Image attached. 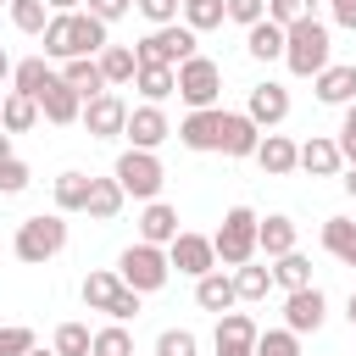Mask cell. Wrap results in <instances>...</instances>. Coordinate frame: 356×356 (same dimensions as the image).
I'll return each instance as SVG.
<instances>
[{"label":"cell","mask_w":356,"mask_h":356,"mask_svg":"<svg viewBox=\"0 0 356 356\" xmlns=\"http://www.w3.org/2000/svg\"><path fill=\"white\" fill-rule=\"evenodd\" d=\"M50 61H72V56H100L111 44V22H100L95 11H56L50 28L39 33Z\"/></svg>","instance_id":"1"},{"label":"cell","mask_w":356,"mask_h":356,"mask_svg":"<svg viewBox=\"0 0 356 356\" xmlns=\"http://www.w3.org/2000/svg\"><path fill=\"white\" fill-rule=\"evenodd\" d=\"M11 250L22 267H44L67 250V211H39V217H22L17 234H11Z\"/></svg>","instance_id":"2"},{"label":"cell","mask_w":356,"mask_h":356,"mask_svg":"<svg viewBox=\"0 0 356 356\" xmlns=\"http://www.w3.org/2000/svg\"><path fill=\"white\" fill-rule=\"evenodd\" d=\"M328 61H334V33H328V22H317V17L289 22V39H284V67H289L295 78H317Z\"/></svg>","instance_id":"3"},{"label":"cell","mask_w":356,"mask_h":356,"mask_svg":"<svg viewBox=\"0 0 356 356\" xmlns=\"http://www.w3.org/2000/svg\"><path fill=\"white\" fill-rule=\"evenodd\" d=\"M256 228H261V217H256L250 206H228V211H222V222H217L211 245H217V261H222L228 273L261 256V250H256Z\"/></svg>","instance_id":"4"},{"label":"cell","mask_w":356,"mask_h":356,"mask_svg":"<svg viewBox=\"0 0 356 356\" xmlns=\"http://www.w3.org/2000/svg\"><path fill=\"white\" fill-rule=\"evenodd\" d=\"M134 56H139V67H178V61L200 56V33L189 22H161L134 44Z\"/></svg>","instance_id":"5"},{"label":"cell","mask_w":356,"mask_h":356,"mask_svg":"<svg viewBox=\"0 0 356 356\" xmlns=\"http://www.w3.org/2000/svg\"><path fill=\"white\" fill-rule=\"evenodd\" d=\"M117 273H122V284H128V289H139V295H156V289H167V278H172L167 245L134 239V245H128V250L117 256Z\"/></svg>","instance_id":"6"},{"label":"cell","mask_w":356,"mask_h":356,"mask_svg":"<svg viewBox=\"0 0 356 356\" xmlns=\"http://www.w3.org/2000/svg\"><path fill=\"white\" fill-rule=\"evenodd\" d=\"M111 178L122 184V195H128V200H161L167 167H161V156H156V150H134V145H128V150L117 156Z\"/></svg>","instance_id":"7"},{"label":"cell","mask_w":356,"mask_h":356,"mask_svg":"<svg viewBox=\"0 0 356 356\" xmlns=\"http://www.w3.org/2000/svg\"><path fill=\"white\" fill-rule=\"evenodd\" d=\"M178 100H184L189 111L217 106V100H222V67H217L211 56H189V61H178Z\"/></svg>","instance_id":"8"},{"label":"cell","mask_w":356,"mask_h":356,"mask_svg":"<svg viewBox=\"0 0 356 356\" xmlns=\"http://www.w3.org/2000/svg\"><path fill=\"white\" fill-rule=\"evenodd\" d=\"M122 139H128L134 150H161V145L172 139V122H167V111H161L156 100H139V106H128V128H122Z\"/></svg>","instance_id":"9"},{"label":"cell","mask_w":356,"mask_h":356,"mask_svg":"<svg viewBox=\"0 0 356 356\" xmlns=\"http://www.w3.org/2000/svg\"><path fill=\"white\" fill-rule=\"evenodd\" d=\"M222 122H228V111L222 106H200V111H184V122L172 128L178 134V145L184 150H222Z\"/></svg>","instance_id":"10"},{"label":"cell","mask_w":356,"mask_h":356,"mask_svg":"<svg viewBox=\"0 0 356 356\" xmlns=\"http://www.w3.org/2000/svg\"><path fill=\"white\" fill-rule=\"evenodd\" d=\"M167 261H172V273H184V278H206L211 267H222V261H217L211 234H189V228L167 245Z\"/></svg>","instance_id":"11"},{"label":"cell","mask_w":356,"mask_h":356,"mask_svg":"<svg viewBox=\"0 0 356 356\" xmlns=\"http://www.w3.org/2000/svg\"><path fill=\"white\" fill-rule=\"evenodd\" d=\"M256 339H261V328L250 312H222L211 328V356H256Z\"/></svg>","instance_id":"12"},{"label":"cell","mask_w":356,"mask_h":356,"mask_svg":"<svg viewBox=\"0 0 356 356\" xmlns=\"http://www.w3.org/2000/svg\"><path fill=\"white\" fill-rule=\"evenodd\" d=\"M78 122L89 128V139H122V128H128V100H122L117 89H106V95L83 100V117H78Z\"/></svg>","instance_id":"13"},{"label":"cell","mask_w":356,"mask_h":356,"mask_svg":"<svg viewBox=\"0 0 356 356\" xmlns=\"http://www.w3.org/2000/svg\"><path fill=\"white\" fill-rule=\"evenodd\" d=\"M328 323V295L317 289V284H306V289H289L284 295V328H295L300 339L306 334H317Z\"/></svg>","instance_id":"14"},{"label":"cell","mask_w":356,"mask_h":356,"mask_svg":"<svg viewBox=\"0 0 356 356\" xmlns=\"http://www.w3.org/2000/svg\"><path fill=\"white\" fill-rule=\"evenodd\" d=\"M245 111H250V122L267 134V128H278V122L289 117V89H284L278 78H267V83H256V89H250Z\"/></svg>","instance_id":"15"},{"label":"cell","mask_w":356,"mask_h":356,"mask_svg":"<svg viewBox=\"0 0 356 356\" xmlns=\"http://www.w3.org/2000/svg\"><path fill=\"white\" fill-rule=\"evenodd\" d=\"M250 161H256V167H261V172H267V178H289V172H295V167H300V145H295V139H289V134H273V128H267V134H261V145H256V156H250Z\"/></svg>","instance_id":"16"},{"label":"cell","mask_w":356,"mask_h":356,"mask_svg":"<svg viewBox=\"0 0 356 356\" xmlns=\"http://www.w3.org/2000/svg\"><path fill=\"white\" fill-rule=\"evenodd\" d=\"M39 111H44V122H56V128H67V122H78L83 117V95L56 72L50 83H44V95H39Z\"/></svg>","instance_id":"17"},{"label":"cell","mask_w":356,"mask_h":356,"mask_svg":"<svg viewBox=\"0 0 356 356\" xmlns=\"http://www.w3.org/2000/svg\"><path fill=\"white\" fill-rule=\"evenodd\" d=\"M195 306H200V312H217V317H222V312H234V306H239L234 273H228V267H211L206 278H195Z\"/></svg>","instance_id":"18"},{"label":"cell","mask_w":356,"mask_h":356,"mask_svg":"<svg viewBox=\"0 0 356 356\" xmlns=\"http://www.w3.org/2000/svg\"><path fill=\"white\" fill-rule=\"evenodd\" d=\"M312 89H317L323 106H350V100H356V61H328V67L312 78Z\"/></svg>","instance_id":"19"},{"label":"cell","mask_w":356,"mask_h":356,"mask_svg":"<svg viewBox=\"0 0 356 356\" xmlns=\"http://www.w3.org/2000/svg\"><path fill=\"white\" fill-rule=\"evenodd\" d=\"M300 172H312V178H334V172H345L339 139H328V134H312V139H300Z\"/></svg>","instance_id":"20"},{"label":"cell","mask_w":356,"mask_h":356,"mask_svg":"<svg viewBox=\"0 0 356 356\" xmlns=\"http://www.w3.org/2000/svg\"><path fill=\"white\" fill-rule=\"evenodd\" d=\"M284 39H289V28L273 22V17H261V22L245 28V56L250 61H284Z\"/></svg>","instance_id":"21"},{"label":"cell","mask_w":356,"mask_h":356,"mask_svg":"<svg viewBox=\"0 0 356 356\" xmlns=\"http://www.w3.org/2000/svg\"><path fill=\"white\" fill-rule=\"evenodd\" d=\"M256 145H261V128L250 122V111H228V122H222V156L250 161V156H256Z\"/></svg>","instance_id":"22"},{"label":"cell","mask_w":356,"mask_h":356,"mask_svg":"<svg viewBox=\"0 0 356 356\" xmlns=\"http://www.w3.org/2000/svg\"><path fill=\"white\" fill-rule=\"evenodd\" d=\"M184 228H178V206H167V200H145V211H139V239H150V245H172Z\"/></svg>","instance_id":"23"},{"label":"cell","mask_w":356,"mask_h":356,"mask_svg":"<svg viewBox=\"0 0 356 356\" xmlns=\"http://www.w3.org/2000/svg\"><path fill=\"white\" fill-rule=\"evenodd\" d=\"M300 245V228H295V217H284V211H273V217H261V228H256V250L273 261V256H284V250H295Z\"/></svg>","instance_id":"24"},{"label":"cell","mask_w":356,"mask_h":356,"mask_svg":"<svg viewBox=\"0 0 356 356\" xmlns=\"http://www.w3.org/2000/svg\"><path fill=\"white\" fill-rule=\"evenodd\" d=\"M61 78L83 95V100H95V95H106L111 83H106V72H100V56H72V61H61Z\"/></svg>","instance_id":"25"},{"label":"cell","mask_w":356,"mask_h":356,"mask_svg":"<svg viewBox=\"0 0 356 356\" xmlns=\"http://www.w3.org/2000/svg\"><path fill=\"white\" fill-rule=\"evenodd\" d=\"M50 78H56L50 56H22V61L11 67V89H17V95H33V100L44 95V83H50Z\"/></svg>","instance_id":"26"},{"label":"cell","mask_w":356,"mask_h":356,"mask_svg":"<svg viewBox=\"0 0 356 356\" xmlns=\"http://www.w3.org/2000/svg\"><path fill=\"white\" fill-rule=\"evenodd\" d=\"M122 206H128V195H122L117 178H89V206H83V211H89L95 222H111Z\"/></svg>","instance_id":"27"},{"label":"cell","mask_w":356,"mask_h":356,"mask_svg":"<svg viewBox=\"0 0 356 356\" xmlns=\"http://www.w3.org/2000/svg\"><path fill=\"white\" fill-rule=\"evenodd\" d=\"M39 117H44V111H39L33 95H17V89H11V95L0 100V128H6V134H28Z\"/></svg>","instance_id":"28"},{"label":"cell","mask_w":356,"mask_h":356,"mask_svg":"<svg viewBox=\"0 0 356 356\" xmlns=\"http://www.w3.org/2000/svg\"><path fill=\"white\" fill-rule=\"evenodd\" d=\"M89 178L95 172H78V167H67V172H56V211H83L89 206Z\"/></svg>","instance_id":"29"},{"label":"cell","mask_w":356,"mask_h":356,"mask_svg":"<svg viewBox=\"0 0 356 356\" xmlns=\"http://www.w3.org/2000/svg\"><path fill=\"white\" fill-rule=\"evenodd\" d=\"M273 284L289 295V289H306L312 284V256H300V245L295 250H284V256H273Z\"/></svg>","instance_id":"30"},{"label":"cell","mask_w":356,"mask_h":356,"mask_svg":"<svg viewBox=\"0 0 356 356\" xmlns=\"http://www.w3.org/2000/svg\"><path fill=\"white\" fill-rule=\"evenodd\" d=\"M78 295H83V306H89V312H111V300L122 295V273H117V267H111V273L100 267V273H89V278H83V289H78Z\"/></svg>","instance_id":"31"},{"label":"cell","mask_w":356,"mask_h":356,"mask_svg":"<svg viewBox=\"0 0 356 356\" xmlns=\"http://www.w3.org/2000/svg\"><path fill=\"white\" fill-rule=\"evenodd\" d=\"M134 89H139V100H167V95H178V67H139L134 72Z\"/></svg>","instance_id":"32"},{"label":"cell","mask_w":356,"mask_h":356,"mask_svg":"<svg viewBox=\"0 0 356 356\" xmlns=\"http://www.w3.org/2000/svg\"><path fill=\"white\" fill-rule=\"evenodd\" d=\"M100 72H106V83H111V89H122V83H134L139 56H134L128 44H106V50H100Z\"/></svg>","instance_id":"33"},{"label":"cell","mask_w":356,"mask_h":356,"mask_svg":"<svg viewBox=\"0 0 356 356\" xmlns=\"http://www.w3.org/2000/svg\"><path fill=\"white\" fill-rule=\"evenodd\" d=\"M234 289H239V300H267V289H273V267H267V261H245V267H234Z\"/></svg>","instance_id":"34"},{"label":"cell","mask_w":356,"mask_h":356,"mask_svg":"<svg viewBox=\"0 0 356 356\" xmlns=\"http://www.w3.org/2000/svg\"><path fill=\"white\" fill-rule=\"evenodd\" d=\"M323 250L339 256V261L350 267V250H356V217H328V222H323Z\"/></svg>","instance_id":"35"},{"label":"cell","mask_w":356,"mask_h":356,"mask_svg":"<svg viewBox=\"0 0 356 356\" xmlns=\"http://www.w3.org/2000/svg\"><path fill=\"white\" fill-rule=\"evenodd\" d=\"M6 11H11V28H17V33H44V28H50V17H56V11H50V0H11Z\"/></svg>","instance_id":"36"},{"label":"cell","mask_w":356,"mask_h":356,"mask_svg":"<svg viewBox=\"0 0 356 356\" xmlns=\"http://www.w3.org/2000/svg\"><path fill=\"white\" fill-rule=\"evenodd\" d=\"M184 22L195 33H211V28L228 22V0H184Z\"/></svg>","instance_id":"37"},{"label":"cell","mask_w":356,"mask_h":356,"mask_svg":"<svg viewBox=\"0 0 356 356\" xmlns=\"http://www.w3.org/2000/svg\"><path fill=\"white\" fill-rule=\"evenodd\" d=\"M50 345H56V356H89L95 350V334H89V323H61Z\"/></svg>","instance_id":"38"},{"label":"cell","mask_w":356,"mask_h":356,"mask_svg":"<svg viewBox=\"0 0 356 356\" xmlns=\"http://www.w3.org/2000/svg\"><path fill=\"white\" fill-rule=\"evenodd\" d=\"M95 356H139L128 323H106V328H95Z\"/></svg>","instance_id":"39"},{"label":"cell","mask_w":356,"mask_h":356,"mask_svg":"<svg viewBox=\"0 0 356 356\" xmlns=\"http://www.w3.org/2000/svg\"><path fill=\"white\" fill-rule=\"evenodd\" d=\"M256 356H306V350H300V334L295 328H261Z\"/></svg>","instance_id":"40"},{"label":"cell","mask_w":356,"mask_h":356,"mask_svg":"<svg viewBox=\"0 0 356 356\" xmlns=\"http://www.w3.org/2000/svg\"><path fill=\"white\" fill-rule=\"evenodd\" d=\"M156 356H200V339L189 328H161L156 334Z\"/></svg>","instance_id":"41"},{"label":"cell","mask_w":356,"mask_h":356,"mask_svg":"<svg viewBox=\"0 0 356 356\" xmlns=\"http://www.w3.org/2000/svg\"><path fill=\"white\" fill-rule=\"evenodd\" d=\"M28 184H33V167H28L22 156H6V161H0V195H22Z\"/></svg>","instance_id":"42"},{"label":"cell","mask_w":356,"mask_h":356,"mask_svg":"<svg viewBox=\"0 0 356 356\" xmlns=\"http://www.w3.org/2000/svg\"><path fill=\"white\" fill-rule=\"evenodd\" d=\"M39 339H33V328L28 323H0V356H28Z\"/></svg>","instance_id":"43"},{"label":"cell","mask_w":356,"mask_h":356,"mask_svg":"<svg viewBox=\"0 0 356 356\" xmlns=\"http://www.w3.org/2000/svg\"><path fill=\"white\" fill-rule=\"evenodd\" d=\"M134 11H139L150 28H161V22H178V17H184V0H134Z\"/></svg>","instance_id":"44"},{"label":"cell","mask_w":356,"mask_h":356,"mask_svg":"<svg viewBox=\"0 0 356 356\" xmlns=\"http://www.w3.org/2000/svg\"><path fill=\"white\" fill-rule=\"evenodd\" d=\"M312 6H317V0H267V17L289 28V22H300V17H317Z\"/></svg>","instance_id":"45"},{"label":"cell","mask_w":356,"mask_h":356,"mask_svg":"<svg viewBox=\"0 0 356 356\" xmlns=\"http://www.w3.org/2000/svg\"><path fill=\"white\" fill-rule=\"evenodd\" d=\"M339 111H345V117H339V134H334V139H339V156H345V167H350V161H356V100L339 106Z\"/></svg>","instance_id":"46"},{"label":"cell","mask_w":356,"mask_h":356,"mask_svg":"<svg viewBox=\"0 0 356 356\" xmlns=\"http://www.w3.org/2000/svg\"><path fill=\"white\" fill-rule=\"evenodd\" d=\"M261 17H267V0H228V22L250 28V22H261Z\"/></svg>","instance_id":"47"},{"label":"cell","mask_w":356,"mask_h":356,"mask_svg":"<svg viewBox=\"0 0 356 356\" xmlns=\"http://www.w3.org/2000/svg\"><path fill=\"white\" fill-rule=\"evenodd\" d=\"M139 300H145V295H139V289H128V284H122V295H117V300H111V312H106V317H111V323H128V317H139Z\"/></svg>","instance_id":"48"},{"label":"cell","mask_w":356,"mask_h":356,"mask_svg":"<svg viewBox=\"0 0 356 356\" xmlns=\"http://www.w3.org/2000/svg\"><path fill=\"white\" fill-rule=\"evenodd\" d=\"M83 11H95L100 22H117V17L134 11V0H83Z\"/></svg>","instance_id":"49"},{"label":"cell","mask_w":356,"mask_h":356,"mask_svg":"<svg viewBox=\"0 0 356 356\" xmlns=\"http://www.w3.org/2000/svg\"><path fill=\"white\" fill-rule=\"evenodd\" d=\"M328 17H334L339 28H350V33H356V0H328Z\"/></svg>","instance_id":"50"},{"label":"cell","mask_w":356,"mask_h":356,"mask_svg":"<svg viewBox=\"0 0 356 356\" xmlns=\"http://www.w3.org/2000/svg\"><path fill=\"white\" fill-rule=\"evenodd\" d=\"M339 184H345V195H350V200H356V161H350V167H345V178H339Z\"/></svg>","instance_id":"51"},{"label":"cell","mask_w":356,"mask_h":356,"mask_svg":"<svg viewBox=\"0 0 356 356\" xmlns=\"http://www.w3.org/2000/svg\"><path fill=\"white\" fill-rule=\"evenodd\" d=\"M50 11H83V0H50Z\"/></svg>","instance_id":"52"},{"label":"cell","mask_w":356,"mask_h":356,"mask_svg":"<svg viewBox=\"0 0 356 356\" xmlns=\"http://www.w3.org/2000/svg\"><path fill=\"white\" fill-rule=\"evenodd\" d=\"M11 67H17V61H11V56H6V50H0V83H6V78H11Z\"/></svg>","instance_id":"53"},{"label":"cell","mask_w":356,"mask_h":356,"mask_svg":"<svg viewBox=\"0 0 356 356\" xmlns=\"http://www.w3.org/2000/svg\"><path fill=\"white\" fill-rule=\"evenodd\" d=\"M6 156H17V150H11V134L0 128V161H6Z\"/></svg>","instance_id":"54"},{"label":"cell","mask_w":356,"mask_h":356,"mask_svg":"<svg viewBox=\"0 0 356 356\" xmlns=\"http://www.w3.org/2000/svg\"><path fill=\"white\" fill-rule=\"evenodd\" d=\"M345 323L356 328V289H350V300H345Z\"/></svg>","instance_id":"55"},{"label":"cell","mask_w":356,"mask_h":356,"mask_svg":"<svg viewBox=\"0 0 356 356\" xmlns=\"http://www.w3.org/2000/svg\"><path fill=\"white\" fill-rule=\"evenodd\" d=\"M28 356H56V345H50V350H44V345H33V350H28Z\"/></svg>","instance_id":"56"},{"label":"cell","mask_w":356,"mask_h":356,"mask_svg":"<svg viewBox=\"0 0 356 356\" xmlns=\"http://www.w3.org/2000/svg\"><path fill=\"white\" fill-rule=\"evenodd\" d=\"M350 267H356V250H350Z\"/></svg>","instance_id":"57"},{"label":"cell","mask_w":356,"mask_h":356,"mask_svg":"<svg viewBox=\"0 0 356 356\" xmlns=\"http://www.w3.org/2000/svg\"><path fill=\"white\" fill-rule=\"evenodd\" d=\"M0 6H11V0H0Z\"/></svg>","instance_id":"58"},{"label":"cell","mask_w":356,"mask_h":356,"mask_svg":"<svg viewBox=\"0 0 356 356\" xmlns=\"http://www.w3.org/2000/svg\"><path fill=\"white\" fill-rule=\"evenodd\" d=\"M150 356H156V350H150Z\"/></svg>","instance_id":"59"},{"label":"cell","mask_w":356,"mask_h":356,"mask_svg":"<svg viewBox=\"0 0 356 356\" xmlns=\"http://www.w3.org/2000/svg\"><path fill=\"white\" fill-rule=\"evenodd\" d=\"M89 356H95V350H89Z\"/></svg>","instance_id":"60"}]
</instances>
